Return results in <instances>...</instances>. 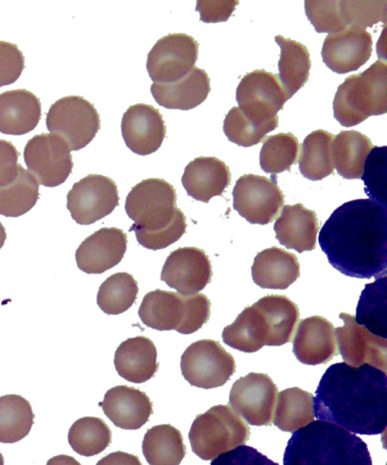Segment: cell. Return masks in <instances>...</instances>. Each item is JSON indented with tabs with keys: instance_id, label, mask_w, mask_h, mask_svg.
Here are the masks:
<instances>
[{
	"instance_id": "obj_49",
	"label": "cell",
	"mask_w": 387,
	"mask_h": 465,
	"mask_svg": "<svg viewBox=\"0 0 387 465\" xmlns=\"http://www.w3.org/2000/svg\"><path fill=\"white\" fill-rule=\"evenodd\" d=\"M237 5L238 2H198L197 11L205 24H218L227 22Z\"/></svg>"
},
{
	"instance_id": "obj_7",
	"label": "cell",
	"mask_w": 387,
	"mask_h": 465,
	"mask_svg": "<svg viewBox=\"0 0 387 465\" xmlns=\"http://www.w3.org/2000/svg\"><path fill=\"white\" fill-rule=\"evenodd\" d=\"M250 428L229 406H214L193 421L189 440L193 453L204 460H213L219 455L247 444Z\"/></svg>"
},
{
	"instance_id": "obj_48",
	"label": "cell",
	"mask_w": 387,
	"mask_h": 465,
	"mask_svg": "<svg viewBox=\"0 0 387 465\" xmlns=\"http://www.w3.org/2000/svg\"><path fill=\"white\" fill-rule=\"evenodd\" d=\"M20 153L15 144L0 140V188L12 183L19 173Z\"/></svg>"
},
{
	"instance_id": "obj_36",
	"label": "cell",
	"mask_w": 387,
	"mask_h": 465,
	"mask_svg": "<svg viewBox=\"0 0 387 465\" xmlns=\"http://www.w3.org/2000/svg\"><path fill=\"white\" fill-rule=\"evenodd\" d=\"M387 278L366 284L357 307L355 322L373 336L387 338Z\"/></svg>"
},
{
	"instance_id": "obj_26",
	"label": "cell",
	"mask_w": 387,
	"mask_h": 465,
	"mask_svg": "<svg viewBox=\"0 0 387 465\" xmlns=\"http://www.w3.org/2000/svg\"><path fill=\"white\" fill-rule=\"evenodd\" d=\"M42 120V102L24 89L0 94V133L22 135L37 128Z\"/></svg>"
},
{
	"instance_id": "obj_45",
	"label": "cell",
	"mask_w": 387,
	"mask_h": 465,
	"mask_svg": "<svg viewBox=\"0 0 387 465\" xmlns=\"http://www.w3.org/2000/svg\"><path fill=\"white\" fill-rule=\"evenodd\" d=\"M305 15L318 34L343 31L339 15V2H305Z\"/></svg>"
},
{
	"instance_id": "obj_25",
	"label": "cell",
	"mask_w": 387,
	"mask_h": 465,
	"mask_svg": "<svg viewBox=\"0 0 387 465\" xmlns=\"http://www.w3.org/2000/svg\"><path fill=\"white\" fill-rule=\"evenodd\" d=\"M276 239L281 245L298 252H312L316 248L319 223L314 211L303 204L286 205L276 220Z\"/></svg>"
},
{
	"instance_id": "obj_10",
	"label": "cell",
	"mask_w": 387,
	"mask_h": 465,
	"mask_svg": "<svg viewBox=\"0 0 387 465\" xmlns=\"http://www.w3.org/2000/svg\"><path fill=\"white\" fill-rule=\"evenodd\" d=\"M183 377L191 386L202 390L222 387L236 373V361L218 341L193 342L181 359Z\"/></svg>"
},
{
	"instance_id": "obj_24",
	"label": "cell",
	"mask_w": 387,
	"mask_h": 465,
	"mask_svg": "<svg viewBox=\"0 0 387 465\" xmlns=\"http://www.w3.org/2000/svg\"><path fill=\"white\" fill-rule=\"evenodd\" d=\"M209 93L208 74L196 66L177 83L151 85V94L157 104L169 110H193L206 101Z\"/></svg>"
},
{
	"instance_id": "obj_33",
	"label": "cell",
	"mask_w": 387,
	"mask_h": 465,
	"mask_svg": "<svg viewBox=\"0 0 387 465\" xmlns=\"http://www.w3.org/2000/svg\"><path fill=\"white\" fill-rule=\"evenodd\" d=\"M142 453L150 465H179L187 454V447L179 429L161 424L146 432Z\"/></svg>"
},
{
	"instance_id": "obj_4",
	"label": "cell",
	"mask_w": 387,
	"mask_h": 465,
	"mask_svg": "<svg viewBox=\"0 0 387 465\" xmlns=\"http://www.w3.org/2000/svg\"><path fill=\"white\" fill-rule=\"evenodd\" d=\"M283 465H372V460L362 438L319 420L294 432Z\"/></svg>"
},
{
	"instance_id": "obj_44",
	"label": "cell",
	"mask_w": 387,
	"mask_h": 465,
	"mask_svg": "<svg viewBox=\"0 0 387 465\" xmlns=\"http://www.w3.org/2000/svg\"><path fill=\"white\" fill-rule=\"evenodd\" d=\"M339 15L343 29H366L386 21V2H339Z\"/></svg>"
},
{
	"instance_id": "obj_51",
	"label": "cell",
	"mask_w": 387,
	"mask_h": 465,
	"mask_svg": "<svg viewBox=\"0 0 387 465\" xmlns=\"http://www.w3.org/2000/svg\"><path fill=\"white\" fill-rule=\"evenodd\" d=\"M47 465H82L69 455H58L48 460Z\"/></svg>"
},
{
	"instance_id": "obj_23",
	"label": "cell",
	"mask_w": 387,
	"mask_h": 465,
	"mask_svg": "<svg viewBox=\"0 0 387 465\" xmlns=\"http://www.w3.org/2000/svg\"><path fill=\"white\" fill-rule=\"evenodd\" d=\"M231 180V171L225 162L216 157H198L184 170L182 184L189 196L209 203L211 198L224 195Z\"/></svg>"
},
{
	"instance_id": "obj_28",
	"label": "cell",
	"mask_w": 387,
	"mask_h": 465,
	"mask_svg": "<svg viewBox=\"0 0 387 465\" xmlns=\"http://www.w3.org/2000/svg\"><path fill=\"white\" fill-rule=\"evenodd\" d=\"M114 364L117 373L124 381L133 383L150 381L160 368L154 342L143 336L121 342L116 350Z\"/></svg>"
},
{
	"instance_id": "obj_14",
	"label": "cell",
	"mask_w": 387,
	"mask_h": 465,
	"mask_svg": "<svg viewBox=\"0 0 387 465\" xmlns=\"http://www.w3.org/2000/svg\"><path fill=\"white\" fill-rule=\"evenodd\" d=\"M119 204V189L114 180L99 174L81 179L67 195V209L72 219L81 225L106 218Z\"/></svg>"
},
{
	"instance_id": "obj_31",
	"label": "cell",
	"mask_w": 387,
	"mask_h": 465,
	"mask_svg": "<svg viewBox=\"0 0 387 465\" xmlns=\"http://www.w3.org/2000/svg\"><path fill=\"white\" fill-rule=\"evenodd\" d=\"M262 311L269 327L268 346H283L294 340L300 320V311L295 302L285 296L271 295L255 304Z\"/></svg>"
},
{
	"instance_id": "obj_46",
	"label": "cell",
	"mask_w": 387,
	"mask_h": 465,
	"mask_svg": "<svg viewBox=\"0 0 387 465\" xmlns=\"http://www.w3.org/2000/svg\"><path fill=\"white\" fill-rule=\"evenodd\" d=\"M25 67V58L15 44L0 42V87L16 83Z\"/></svg>"
},
{
	"instance_id": "obj_22",
	"label": "cell",
	"mask_w": 387,
	"mask_h": 465,
	"mask_svg": "<svg viewBox=\"0 0 387 465\" xmlns=\"http://www.w3.org/2000/svg\"><path fill=\"white\" fill-rule=\"evenodd\" d=\"M294 353L299 362L319 365L337 355L335 329L328 320L310 317L300 322L294 340Z\"/></svg>"
},
{
	"instance_id": "obj_13",
	"label": "cell",
	"mask_w": 387,
	"mask_h": 465,
	"mask_svg": "<svg viewBox=\"0 0 387 465\" xmlns=\"http://www.w3.org/2000/svg\"><path fill=\"white\" fill-rule=\"evenodd\" d=\"M199 56V44L191 35H166L152 47L147 70L155 84H172L181 80L195 67Z\"/></svg>"
},
{
	"instance_id": "obj_9",
	"label": "cell",
	"mask_w": 387,
	"mask_h": 465,
	"mask_svg": "<svg viewBox=\"0 0 387 465\" xmlns=\"http://www.w3.org/2000/svg\"><path fill=\"white\" fill-rule=\"evenodd\" d=\"M289 99L277 76L265 70L247 74L237 89V102L243 114L274 129L278 126L277 113Z\"/></svg>"
},
{
	"instance_id": "obj_42",
	"label": "cell",
	"mask_w": 387,
	"mask_h": 465,
	"mask_svg": "<svg viewBox=\"0 0 387 465\" xmlns=\"http://www.w3.org/2000/svg\"><path fill=\"white\" fill-rule=\"evenodd\" d=\"M223 130L229 142L241 147H252L265 142L267 134L276 129L256 124L243 114L240 108L233 107L225 117Z\"/></svg>"
},
{
	"instance_id": "obj_20",
	"label": "cell",
	"mask_w": 387,
	"mask_h": 465,
	"mask_svg": "<svg viewBox=\"0 0 387 465\" xmlns=\"http://www.w3.org/2000/svg\"><path fill=\"white\" fill-rule=\"evenodd\" d=\"M128 250L123 230L102 228L81 243L75 259L79 269L88 274H102L119 265Z\"/></svg>"
},
{
	"instance_id": "obj_47",
	"label": "cell",
	"mask_w": 387,
	"mask_h": 465,
	"mask_svg": "<svg viewBox=\"0 0 387 465\" xmlns=\"http://www.w3.org/2000/svg\"><path fill=\"white\" fill-rule=\"evenodd\" d=\"M210 465H280L268 459L266 455L254 449V447L243 445L236 450L219 455L213 460Z\"/></svg>"
},
{
	"instance_id": "obj_34",
	"label": "cell",
	"mask_w": 387,
	"mask_h": 465,
	"mask_svg": "<svg viewBox=\"0 0 387 465\" xmlns=\"http://www.w3.org/2000/svg\"><path fill=\"white\" fill-rule=\"evenodd\" d=\"M274 424L282 431L295 432L314 420V395L300 388H290L277 395Z\"/></svg>"
},
{
	"instance_id": "obj_50",
	"label": "cell",
	"mask_w": 387,
	"mask_h": 465,
	"mask_svg": "<svg viewBox=\"0 0 387 465\" xmlns=\"http://www.w3.org/2000/svg\"><path fill=\"white\" fill-rule=\"evenodd\" d=\"M96 465H142V463L136 455L114 451L102 458Z\"/></svg>"
},
{
	"instance_id": "obj_53",
	"label": "cell",
	"mask_w": 387,
	"mask_h": 465,
	"mask_svg": "<svg viewBox=\"0 0 387 465\" xmlns=\"http://www.w3.org/2000/svg\"><path fill=\"white\" fill-rule=\"evenodd\" d=\"M0 465H5V460H4V456L0 453Z\"/></svg>"
},
{
	"instance_id": "obj_1",
	"label": "cell",
	"mask_w": 387,
	"mask_h": 465,
	"mask_svg": "<svg viewBox=\"0 0 387 465\" xmlns=\"http://www.w3.org/2000/svg\"><path fill=\"white\" fill-rule=\"evenodd\" d=\"M333 268L351 278L386 277L387 209L371 200L345 203L319 232Z\"/></svg>"
},
{
	"instance_id": "obj_35",
	"label": "cell",
	"mask_w": 387,
	"mask_h": 465,
	"mask_svg": "<svg viewBox=\"0 0 387 465\" xmlns=\"http://www.w3.org/2000/svg\"><path fill=\"white\" fill-rule=\"evenodd\" d=\"M334 135L317 130L305 139L301 146L299 169L305 178L319 182L334 173L332 159V142Z\"/></svg>"
},
{
	"instance_id": "obj_27",
	"label": "cell",
	"mask_w": 387,
	"mask_h": 465,
	"mask_svg": "<svg viewBox=\"0 0 387 465\" xmlns=\"http://www.w3.org/2000/svg\"><path fill=\"white\" fill-rule=\"evenodd\" d=\"M251 273L256 286L285 291L300 277V263L292 252L272 247L256 254Z\"/></svg>"
},
{
	"instance_id": "obj_19",
	"label": "cell",
	"mask_w": 387,
	"mask_h": 465,
	"mask_svg": "<svg viewBox=\"0 0 387 465\" xmlns=\"http://www.w3.org/2000/svg\"><path fill=\"white\" fill-rule=\"evenodd\" d=\"M121 135L130 151L140 156L159 151L166 138L163 115L154 106L137 104L124 113Z\"/></svg>"
},
{
	"instance_id": "obj_6",
	"label": "cell",
	"mask_w": 387,
	"mask_h": 465,
	"mask_svg": "<svg viewBox=\"0 0 387 465\" xmlns=\"http://www.w3.org/2000/svg\"><path fill=\"white\" fill-rule=\"evenodd\" d=\"M210 307L209 298L204 293L183 296L157 289L143 298L139 317L145 326L155 331L191 335L209 322Z\"/></svg>"
},
{
	"instance_id": "obj_39",
	"label": "cell",
	"mask_w": 387,
	"mask_h": 465,
	"mask_svg": "<svg viewBox=\"0 0 387 465\" xmlns=\"http://www.w3.org/2000/svg\"><path fill=\"white\" fill-rule=\"evenodd\" d=\"M139 286L133 275L120 272L102 282L97 295V304L103 313L120 315L131 309L137 301Z\"/></svg>"
},
{
	"instance_id": "obj_5",
	"label": "cell",
	"mask_w": 387,
	"mask_h": 465,
	"mask_svg": "<svg viewBox=\"0 0 387 465\" xmlns=\"http://www.w3.org/2000/svg\"><path fill=\"white\" fill-rule=\"evenodd\" d=\"M334 117L345 128L387 112V65L378 60L363 74L351 75L337 88Z\"/></svg>"
},
{
	"instance_id": "obj_16",
	"label": "cell",
	"mask_w": 387,
	"mask_h": 465,
	"mask_svg": "<svg viewBox=\"0 0 387 465\" xmlns=\"http://www.w3.org/2000/svg\"><path fill=\"white\" fill-rule=\"evenodd\" d=\"M160 278L181 295L192 296L211 282L213 266L209 257L199 248H179L166 260Z\"/></svg>"
},
{
	"instance_id": "obj_18",
	"label": "cell",
	"mask_w": 387,
	"mask_h": 465,
	"mask_svg": "<svg viewBox=\"0 0 387 465\" xmlns=\"http://www.w3.org/2000/svg\"><path fill=\"white\" fill-rule=\"evenodd\" d=\"M372 53V35L366 29L348 28L327 35L322 57L328 69L346 74L366 64Z\"/></svg>"
},
{
	"instance_id": "obj_32",
	"label": "cell",
	"mask_w": 387,
	"mask_h": 465,
	"mask_svg": "<svg viewBox=\"0 0 387 465\" xmlns=\"http://www.w3.org/2000/svg\"><path fill=\"white\" fill-rule=\"evenodd\" d=\"M276 42L281 47L277 76L289 98L295 96L308 83L312 61L307 47L295 40L276 35Z\"/></svg>"
},
{
	"instance_id": "obj_29",
	"label": "cell",
	"mask_w": 387,
	"mask_h": 465,
	"mask_svg": "<svg viewBox=\"0 0 387 465\" xmlns=\"http://www.w3.org/2000/svg\"><path fill=\"white\" fill-rule=\"evenodd\" d=\"M223 341L243 353H256L268 346L269 327L262 311L255 304L247 307L231 326L224 329Z\"/></svg>"
},
{
	"instance_id": "obj_43",
	"label": "cell",
	"mask_w": 387,
	"mask_h": 465,
	"mask_svg": "<svg viewBox=\"0 0 387 465\" xmlns=\"http://www.w3.org/2000/svg\"><path fill=\"white\" fill-rule=\"evenodd\" d=\"M387 148L373 147L364 161L362 179L369 200L387 204Z\"/></svg>"
},
{
	"instance_id": "obj_30",
	"label": "cell",
	"mask_w": 387,
	"mask_h": 465,
	"mask_svg": "<svg viewBox=\"0 0 387 465\" xmlns=\"http://www.w3.org/2000/svg\"><path fill=\"white\" fill-rule=\"evenodd\" d=\"M373 148L371 139L358 131H342L333 139L332 159L342 178L362 179L364 161Z\"/></svg>"
},
{
	"instance_id": "obj_12",
	"label": "cell",
	"mask_w": 387,
	"mask_h": 465,
	"mask_svg": "<svg viewBox=\"0 0 387 465\" xmlns=\"http://www.w3.org/2000/svg\"><path fill=\"white\" fill-rule=\"evenodd\" d=\"M24 161L29 173L42 186H61L73 171L69 144L56 134L34 135L24 148Z\"/></svg>"
},
{
	"instance_id": "obj_8",
	"label": "cell",
	"mask_w": 387,
	"mask_h": 465,
	"mask_svg": "<svg viewBox=\"0 0 387 465\" xmlns=\"http://www.w3.org/2000/svg\"><path fill=\"white\" fill-rule=\"evenodd\" d=\"M46 125L69 144L71 152L87 147L101 130V115L92 103L80 96H69L53 104Z\"/></svg>"
},
{
	"instance_id": "obj_15",
	"label": "cell",
	"mask_w": 387,
	"mask_h": 465,
	"mask_svg": "<svg viewBox=\"0 0 387 465\" xmlns=\"http://www.w3.org/2000/svg\"><path fill=\"white\" fill-rule=\"evenodd\" d=\"M277 386L268 374L249 373L238 379L229 392V405L251 426H271L277 401Z\"/></svg>"
},
{
	"instance_id": "obj_40",
	"label": "cell",
	"mask_w": 387,
	"mask_h": 465,
	"mask_svg": "<svg viewBox=\"0 0 387 465\" xmlns=\"http://www.w3.org/2000/svg\"><path fill=\"white\" fill-rule=\"evenodd\" d=\"M69 442L75 453L90 458L102 453L111 444V430L102 419H79L70 429Z\"/></svg>"
},
{
	"instance_id": "obj_38",
	"label": "cell",
	"mask_w": 387,
	"mask_h": 465,
	"mask_svg": "<svg viewBox=\"0 0 387 465\" xmlns=\"http://www.w3.org/2000/svg\"><path fill=\"white\" fill-rule=\"evenodd\" d=\"M39 197L37 180L20 165L15 182L0 188V215L19 218L34 209Z\"/></svg>"
},
{
	"instance_id": "obj_2",
	"label": "cell",
	"mask_w": 387,
	"mask_h": 465,
	"mask_svg": "<svg viewBox=\"0 0 387 465\" xmlns=\"http://www.w3.org/2000/svg\"><path fill=\"white\" fill-rule=\"evenodd\" d=\"M314 418L357 435L384 433L387 426L386 373L368 364L346 363L326 370L314 397Z\"/></svg>"
},
{
	"instance_id": "obj_52",
	"label": "cell",
	"mask_w": 387,
	"mask_h": 465,
	"mask_svg": "<svg viewBox=\"0 0 387 465\" xmlns=\"http://www.w3.org/2000/svg\"><path fill=\"white\" fill-rule=\"evenodd\" d=\"M6 239V230L4 228V225L0 223V250H2L4 245H5Z\"/></svg>"
},
{
	"instance_id": "obj_3",
	"label": "cell",
	"mask_w": 387,
	"mask_h": 465,
	"mask_svg": "<svg viewBox=\"0 0 387 465\" xmlns=\"http://www.w3.org/2000/svg\"><path fill=\"white\" fill-rule=\"evenodd\" d=\"M125 211L134 223L130 232L147 250H164L187 232V218L178 207L177 192L163 179L143 180L133 187L126 197Z\"/></svg>"
},
{
	"instance_id": "obj_11",
	"label": "cell",
	"mask_w": 387,
	"mask_h": 465,
	"mask_svg": "<svg viewBox=\"0 0 387 465\" xmlns=\"http://www.w3.org/2000/svg\"><path fill=\"white\" fill-rule=\"evenodd\" d=\"M285 205V193L274 179L246 174L237 180L233 191V207L252 224H268L280 214Z\"/></svg>"
},
{
	"instance_id": "obj_21",
	"label": "cell",
	"mask_w": 387,
	"mask_h": 465,
	"mask_svg": "<svg viewBox=\"0 0 387 465\" xmlns=\"http://www.w3.org/2000/svg\"><path fill=\"white\" fill-rule=\"evenodd\" d=\"M99 406L114 426L124 430H138L154 413L152 401L146 392L129 386L111 388Z\"/></svg>"
},
{
	"instance_id": "obj_37",
	"label": "cell",
	"mask_w": 387,
	"mask_h": 465,
	"mask_svg": "<svg viewBox=\"0 0 387 465\" xmlns=\"http://www.w3.org/2000/svg\"><path fill=\"white\" fill-rule=\"evenodd\" d=\"M34 423L33 406L20 395L0 397V442L15 444L29 435Z\"/></svg>"
},
{
	"instance_id": "obj_17",
	"label": "cell",
	"mask_w": 387,
	"mask_h": 465,
	"mask_svg": "<svg viewBox=\"0 0 387 465\" xmlns=\"http://www.w3.org/2000/svg\"><path fill=\"white\" fill-rule=\"evenodd\" d=\"M344 326L335 329L336 345L344 363L358 368L368 364L386 373L387 341L373 336L366 328L359 326L354 317L341 313Z\"/></svg>"
},
{
	"instance_id": "obj_41",
	"label": "cell",
	"mask_w": 387,
	"mask_h": 465,
	"mask_svg": "<svg viewBox=\"0 0 387 465\" xmlns=\"http://www.w3.org/2000/svg\"><path fill=\"white\" fill-rule=\"evenodd\" d=\"M298 138L292 134H278L265 140L260 152V168L266 173L277 175L290 171L298 163L300 153Z\"/></svg>"
}]
</instances>
